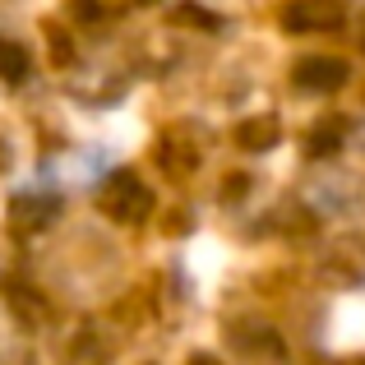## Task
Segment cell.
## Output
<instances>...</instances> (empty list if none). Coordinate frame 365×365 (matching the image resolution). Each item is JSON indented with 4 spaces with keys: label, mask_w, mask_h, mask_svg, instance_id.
<instances>
[{
    "label": "cell",
    "mask_w": 365,
    "mask_h": 365,
    "mask_svg": "<svg viewBox=\"0 0 365 365\" xmlns=\"http://www.w3.org/2000/svg\"><path fill=\"white\" fill-rule=\"evenodd\" d=\"M98 208L111 217V222L134 227V222H143V217L153 213V195L134 171H111V176L102 180V190H98Z\"/></svg>",
    "instance_id": "6da1fadb"
},
{
    "label": "cell",
    "mask_w": 365,
    "mask_h": 365,
    "mask_svg": "<svg viewBox=\"0 0 365 365\" xmlns=\"http://www.w3.org/2000/svg\"><path fill=\"white\" fill-rule=\"evenodd\" d=\"M342 24V0H292L282 9V28L292 33H329Z\"/></svg>",
    "instance_id": "7a4b0ae2"
},
{
    "label": "cell",
    "mask_w": 365,
    "mask_h": 365,
    "mask_svg": "<svg viewBox=\"0 0 365 365\" xmlns=\"http://www.w3.org/2000/svg\"><path fill=\"white\" fill-rule=\"evenodd\" d=\"M296 83L305 93H338L347 83V61H338V56H305L296 65Z\"/></svg>",
    "instance_id": "3957f363"
},
{
    "label": "cell",
    "mask_w": 365,
    "mask_h": 365,
    "mask_svg": "<svg viewBox=\"0 0 365 365\" xmlns=\"http://www.w3.org/2000/svg\"><path fill=\"white\" fill-rule=\"evenodd\" d=\"M56 213H61V199H14V208H9L19 227H46Z\"/></svg>",
    "instance_id": "277c9868"
},
{
    "label": "cell",
    "mask_w": 365,
    "mask_h": 365,
    "mask_svg": "<svg viewBox=\"0 0 365 365\" xmlns=\"http://www.w3.org/2000/svg\"><path fill=\"white\" fill-rule=\"evenodd\" d=\"M0 79L5 83H24L28 79V51L19 42H5V37H0Z\"/></svg>",
    "instance_id": "5b68a950"
},
{
    "label": "cell",
    "mask_w": 365,
    "mask_h": 365,
    "mask_svg": "<svg viewBox=\"0 0 365 365\" xmlns=\"http://www.w3.org/2000/svg\"><path fill=\"white\" fill-rule=\"evenodd\" d=\"M236 139H241V148H250V153H264V148L277 143V125L273 120H250V125L236 130Z\"/></svg>",
    "instance_id": "8992f818"
},
{
    "label": "cell",
    "mask_w": 365,
    "mask_h": 365,
    "mask_svg": "<svg viewBox=\"0 0 365 365\" xmlns=\"http://www.w3.org/2000/svg\"><path fill=\"white\" fill-rule=\"evenodd\" d=\"M310 153L314 158H324V153H338V143H342V125H319V130H310Z\"/></svg>",
    "instance_id": "52a82bcc"
},
{
    "label": "cell",
    "mask_w": 365,
    "mask_h": 365,
    "mask_svg": "<svg viewBox=\"0 0 365 365\" xmlns=\"http://www.w3.org/2000/svg\"><path fill=\"white\" fill-rule=\"evenodd\" d=\"M74 14L79 19H98V5H93V0H74Z\"/></svg>",
    "instance_id": "ba28073f"
},
{
    "label": "cell",
    "mask_w": 365,
    "mask_h": 365,
    "mask_svg": "<svg viewBox=\"0 0 365 365\" xmlns=\"http://www.w3.org/2000/svg\"><path fill=\"white\" fill-rule=\"evenodd\" d=\"M190 365H217V361H213V356H195Z\"/></svg>",
    "instance_id": "9c48e42d"
},
{
    "label": "cell",
    "mask_w": 365,
    "mask_h": 365,
    "mask_svg": "<svg viewBox=\"0 0 365 365\" xmlns=\"http://www.w3.org/2000/svg\"><path fill=\"white\" fill-rule=\"evenodd\" d=\"M342 365H365V361H342Z\"/></svg>",
    "instance_id": "30bf717a"
},
{
    "label": "cell",
    "mask_w": 365,
    "mask_h": 365,
    "mask_svg": "<svg viewBox=\"0 0 365 365\" xmlns=\"http://www.w3.org/2000/svg\"><path fill=\"white\" fill-rule=\"evenodd\" d=\"M361 42H365V37H361Z\"/></svg>",
    "instance_id": "8fae6325"
}]
</instances>
